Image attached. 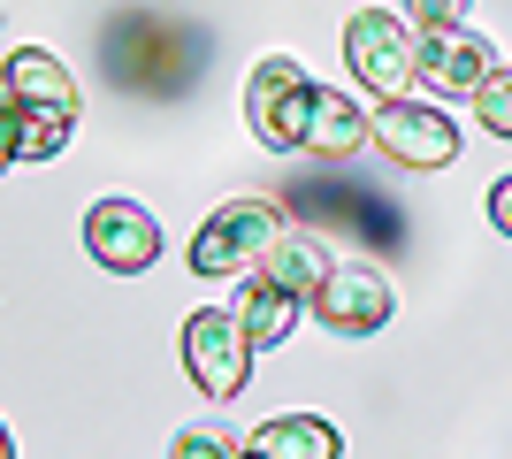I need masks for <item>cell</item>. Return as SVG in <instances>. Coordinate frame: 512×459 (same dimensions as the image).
<instances>
[{"label":"cell","instance_id":"obj_1","mask_svg":"<svg viewBox=\"0 0 512 459\" xmlns=\"http://www.w3.org/2000/svg\"><path fill=\"white\" fill-rule=\"evenodd\" d=\"M0 77H8V100L23 108V161H54L77 131V77L46 46H16Z\"/></svg>","mask_w":512,"mask_h":459},{"label":"cell","instance_id":"obj_2","mask_svg":"<svg viewBox=\"0 0 512 459\" xmlns=\"http://www.w3.org/2000/svg\"><path fill=\"white\" fill-rule=\"evenodd\" d=\"M283 230H291V222H283L276 199H230V207H214V215L199 222L192 268L199 276H253V268L276 253Z\"/></svg>","mask_w":512,"mask_h":459},{"label":"cell","instance_id":"obj_3","mask_svg":"<svg viewBox=\"0 0 512 459\" xmlns=\"http://www.w3.org/2000/svg\"><path fill=\"white\" fill-rule=\"evenodd\" d=\"M314 77H306L291 54H268V62L245 77V123L268 153H299L306 146V123H314Z\"/></svg>","mask_w":512,"mask_h":459},{"label":"cell","instance_id":"obj_4","mask_svg":"<svg viewBox=\"0 0 512 459\" xmlns=\"http://www.w3.org/2000/svg\"><path fill=\"white\" fill-rule=\"evenodd\" d=\"M344 62H352V77H360L375 100H398V92L421 77V39H413L390 8H360V16L344 23Z\"/></svg>","mask_w":512,"mask_h":459},{"label":"cell","instance_id":"obj_5","mask_svg":"<svg viewBox=\"0 0 512 459\" xmlns=\"http://www.w3.org/2000/svg\"><path fill=\"white\" fill-rule=\"evenodd\" d=\"M306 314H314L329 337H375V329L398 314V291H390L383 268H360V261H329V276H321L314 291H306Z\"/></svg>","mask_w":512,"mask_h":459},{"label":"cell","instance_id":"obj_6","mask_svg":"<svg viewBox=\"0 0 512 459\" xmlns=\"http://www.w3.org/2000/svg\"><path fill=\"white\" fill-rule=\"evenodd\" d=\"M184 368H192V383L214 398V406L237 398V391H245V375H253V337H245V322L199 306L192 322H184Z\"/></svg>","mask_w":512,"mask_h":459},{"label":"cell","instance_id":"obj_7","mask_svg":"<svg viewBox=\"0 0 512 459\" xmlns=\"http://www.w3.org/2000/svg\"><path fill=\"white\" fill-rule=\"evenodd\" d=\"M367 138H375L398 169H451V161H459V131H451V115L444 108H413L406 92L367 115Z\"/></svg>","mask_w":512,"mask_h":459},{"label":"cell","instance_id":"obj_8","mask_svg":"<svg viewBox=\"0 0 512 459\" xmlns=\"http://www.w3.org/2000/svg\"><path fill=\"white\" fill-rule=\"evenodd\" d=\"M85 253L115 276H138V268L161 261V222L138 207V199H100L85 215Z\"/></svg>","mask_w":512,"mask_h":459},{"label":"cell","instance_id":"obj_9","mask_svg":"<svg viewBox=\"0 0 512 459\" xmlns=\"http://www.w3.org/2000/svg\"><path fill=\"white\" fill-rule=\"evenodd\" d=\"M490 69H497V46L482 31H467V23H444V31L421 39V77L436 92H474Z\"/></svg>","mask_w":512,"mask_h":459},{"label":"cell","instance_id":"obj_10","mask_svg":"<svg viewBox=\"0 0 512 459\" xmlns=\"http://www.w3.org/2000/svg\"><path fill=\"white\" fill-rule=\"evenodd\" d=\"M245 452H260V459H337L344 437L321 414H276V421H260L253 437H245Z\"/></svg>","mask_w":512,"mask_h":459},{"label":"cell","instance_id":"obj_11","mask_svg":"<svg viewBox=\"0 0 512 459\" xmlns=\"http://www.w3.org/2000/svg\"><path fill=\"white\" fill-rule=\"evenodd\" d=\"M299 306H306V291H291V284H276L268 268H253L237 322H245V337H253V345H283V337H291V322H299Z\"/></svg>","mask_w":512,"mask_h":459},{"label":"cell","instance_id":"obj_12","mask_svg":"<svg viewBox=\"0 0 512 459\" xmlns=\"http://www.w3.org/2000/svg\"><path fill=\"white\" fill-rule=\"evenodd\" d=\"M367 146V115L344 100V92H314V123H306V153H329V161H344V153Z\"/></svg>","mask_w":512,"mask_h":459},{"label":"cell","instance_id":"obj_13","mask_svg":"<svg viewBox=\"0 0 512 459\" xmlns=\"http://www.w3.org/2000/svg\"><path fill=\"white\" fill-rule=\"evenodd\" d=\"M260 268H268L276 284H291V291H314L321 276H329V253H321L314 238H299V230H283V238H276V253H268Z\"/></svg>","mask_w":512,"mask_h":459},{"label":"cell","instance_id":"obj_14","mask_svg":"<svg viewBox=\"0 0 512 459\" xmlns=\"http://www.w3.org/2000/svg\"><path fill=\"white\" fill-rule=\"evenodd\" d=\"M474 108H482V123H490L497 138H512V69H490V77L474 85Z\"/></svg>","mask_w":512,"mask_h":459},{"label":"cell","instance_id":"obj_15","mask_svg":"<svg viewBox=\"0 0 512 459\" xmlns=\"http://www.w3.org/2000/svg\"><path fill=\"white\" fill-rule=\"evenodd\" d=\"M474 0H406V16L421 23V31H444V23H467Z\"/></svg>","mask_w":512,"mask_h":459},{"label":"cell","instance_id":"obj_16","mask_svg":"<svg viewBox=\"0 0 512 459\" xmlns=\"http://www.w3.org/2000/svg\"><path fill=\"white\" fill-rule=\"evenodd\" d=\"M16 153H23V108H16V100H0V169H8Z\"/></svg>","mask_w":512,"mask_h":459},{"label":"cell","instance_id":"obj_17","mask_svg":"<svg viewBox=\"0 0 512 459\" xmlns=\"http://www.w3.org/2000/svg\"><path fill=\"white\" fill-rule=\"evenodd\" d=\"M176 452H184V459H199V452H230V437H222V429H184V437H176Z\"/></svg>","mask_w":512,"mask_h":459},{"label":"cell","instance_id":"obj_18","mask_svg":"<svg viewBox=\"0 0 512 459\" xmlns=\"http://www.w3.org/2000/svg\"><path fill=\"white\" fill-rule=\"evenodd\" d=\"M490 222L512 238V176H505V184H490Z\"/></svg>","mask_w":512,"mask_h":459},{"label":"cell","instance_id":"obj_19","mask_svg":"<svg viewBox=\"0 0 512 459\" xmlns=\"http://www.w3.org/2000/svg\"><path fill=\"white\" fill-rule=\"evenodd\" d=\"M8 452H16V444H8V429H0V459H8Z\"/></svg>","mask_w":512,"mask_h":459}]
</instances>
